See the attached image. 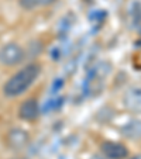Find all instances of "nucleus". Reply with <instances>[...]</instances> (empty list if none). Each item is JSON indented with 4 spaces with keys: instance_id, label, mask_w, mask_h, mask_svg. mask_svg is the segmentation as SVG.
I'll use <instances>...</instances> for the list:
<instances>
[{
    "instance_id": "9d476101",
    "label": "nucleus",
    "mask_w": 141,
    "mask_h": 159,
    "mask_svg": "<svg viewBox=\"0 0 141 159\" xmlns=\"http://www.w3.org/2000/svg\"><path fill=\"white\" fill-rule=\"evenodd\" d=\"M92 159H106L105 156H103V158H100V156H92Z\"/></svg>"
},
{
    "instance_id": "7ed1b4c3",
    "label": "nucleus",
    "mask_w": 141,
    "mask_h": 159,
    "mask_svg": "<svg viewBox=\"0 0 141 159\" xmlns=\"http://www.w3.org/2000/svg\"><path fill=\"white\" fill-rule=\"evenodd\" d=\"M124 108L134 114H141V84H133L127 87L121 97Z\"/></svg>"
},
{
    "instance_id": "6e6552de",
    "label": "nucleus",
    "mask_w": 141,
    "mask_h": 159,
    "mask_svg": "<svg viewBox=\"0 0 141 159\" xmlns=\"http://www.w3.org/2000/svg\"><path fill=\"white\" fill-rule=\"evenodd\" d=\"M57 0H18V6L26 11H33L37 9H44V7L52 6Z\"/></svg>"
},
{
    "instance_id": "39448f33",
    "label": "nucleus",
    "mask_w": 141,
    "mask_h": 159,
    "mask_svg": "<svg viewBox=\"0 0 141 159\" xmlns=\"http://www.w3.org/2000/svg\"><path fill=\"white\" fill-rule=\"evenodd\" d=\"M100 151L106 159H126L129 156L126 145L116 141H103L100 144Z\"/></svg>"
},
{
    "instance_id": "0eeeda50",
    "label": "nucleus",
    "mask_w": 141,
    "mask_h": 159,
    "mask_svg": "<svg viewBox=\"0 0 141 159\" xmlns=\"http://www.w3.org/2000/svg\"><path fill=\"white\" fill-rule=\"evenodd\" d=\"M119 132L121 137L130 141L141 139V118H131L119 127Z\"/></svg>"
},
{
    "instance_id": "9b49d317",
    "label": "nucleus",
    "mask_w": 141,
    "mask_h": 159,
    "mask_svg": "<svg viewBox=\"0 0 141 159\" xmlns=\"http://www.w3.org/2000/svg\"><path fill=\"white\" fill-rule=\"evenodd\" d=\"M12 159H27V158H21L20 156V158H12Z\"/></svg>"
},
{
    "instance_id": "f257e3e1",
    "label": "nucleus",
    "mask_w": 141,
    "mask_h": 159,
    "mask_svg": "<svg viewBox=\"0 0 141 159\" xmlns=\"http://www.w3.org/2000/svg\"><path fill=\"white\" fill-rule=\"evenodd\" d=\"M40 73H41L40 63L33 62L23 66L16 73H13L3 84V94L9 99H14V97L24 94L38 79Z\"/></svg>"
},
{
    "instance_id": "f03ea898",
    "label": "nucleus",
    "mask_w": 141,
    "mask_h": 159,
    "mask_svg": "<svg viewBox=\"0 0 141 159\" xmlns=\"http://www.w3.org/2000/svg\"><path fill=\"white\" fill-rule=\"evenodd\" d=\"M26 58V51L17 42H7L0 47V65L16 66Z\"/></svg>"
},
{
    "instance_id": "1a4fd4ad",
    "label": "nucleus",
    "mask_w": 141,
    "mask_h": 159,
    "mask_svg": "<svg viewBox=\"0 0 141 159\" xmlns=\"http://www.w3.org/2000/svg\"><path fill=\"white\" fill-rule=\"evenodd\" d=\"M130 159H141V153H135V155H133Z\"/></svg>"
},
{
    "instance_id": "423d86ee",
    "label": "nucleus",
    "mask_w": 141,
    "mask_h": 159,
    "mask_svg": "<svg viewBox=\"0 0 141 159\" xmlns=\"http://www.w3.org/2000/svg\"><path fill=\"white\" fill-rule=\"evenodd\" d=\"M30 142V134L23 128H13L7 134V145L14 151L26 148Z\"/></svg>"
},
{
    "instance_id": "20e7f679",
    "label": "nucleus",
    "mask_w": 141,
    "mask_h": 159,
    "mask_svg": "<svg viewBox=\"0 0 141 159\" xmlns=\"http://www.w3.org/2000/svg\"><path fill=\"white\" fill-rule=\"evenodd\" d=\"M41 111H40V103L37 99L30 97V99H26L24 102L20 104L18 107V117L23 121H27V123H33V121L38 120Z\"/></svg>"
}]
</instances>
